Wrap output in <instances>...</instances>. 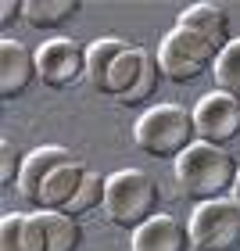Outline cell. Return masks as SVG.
<instances>
[{
  "label": "cell",
  "mask_w": 240,
  "mask_h": 251,
  "mask_svg": "<svg viewBox=\"0 0 240 251\" xmlns=\"http://www.w3.org/2000/svg\"><path fill=\"white\" fill-rule=\"evenodd\" d=\"M237 176H240V165L233 162V154L204 140H197L190 151L176 158V183L197 204L230 198L237 187Z\"/></svg>",
  "instance_id": "6da1fadb"
},
{
  "label": "cell",
  "mask_w": 240,
  "mask_h": 251,
  "mask_svg": "<svg viewBox=\"0 0 240 251\" xmlns=\"http://www.w3.org/2000/svg\"><path fill=\"white\" fill-rule=\"evenodd\" d=\"M133 140L151 158H179L197 144V122L193 111L183 104H158L136 122Z\"/></svg>",
  "instance_id": "7a4b0ae2"
},
{
  "label": "cell",
  "mask_w": 240,
  "mask_h": 251,
  "mask_svg": "<svg viewBox=\"0 0 240 251\" xmlns=\"http://www.w3.org/2000/svg\"><path fill=\"white\" fill-rule=\"evenodd\" d=\"M158 201H162V190L147 173L140 169H122L108 179V194H104V212L108 219L122 226V230H140L144 223H151L158 212Z\"/></svg>",
  "instance_id": "3957f363"
},
{
  "label": "cell",
  "mask_w": 240,
  "mask_h": 251,
  "mask_svg": "<svg viewBox=\"0 0 240 251\" xmlns=\"http://www.w3.org/2000/svg\"><path fill=\"white\" fill-rule=\"evenodd\" d=\"M193 251H240V208L233 198L204 201L190 215Z\"/></svg>",
  "instance_id": "277c9868"
},
{
  "label": "cell",
  "mask_w": 240,
  "mask_h": 251,
  "mask_svg": "<svg viewBox=\"0 0 240 251\" xmlns=\"http://www.w3.org/2000/svg\"><path fill=\"white\" fill-rule=\"evenodd\" d=\"M215 61H219V54L187 29H172L162 40V47H158V65H162L165 79L179 83V86H187L193 79H201L204 72H212Z\"/></svg>",
  "instance_id": "5b68a950"
},
{
  "label": "cell",
  "mask_w": 240,
  "mask_h": 251,
  "mask_svg": "<svg viewBox=\"0 0 240 251\" xmlns=\"http://www.w3.org/2000/svg\"><path fill=\"white\" fill-rule=\"evenodd\" d=\"M193 122H197V140L212 147H226L240 136V100L222 94V90H212L197 100Z\"/></svg>",
  "instance_id": "8992f818"
},
{
  "label": "cell",
  "mask_w": 240,
  "mask_h": 251,
  "mask_svg": "<svg viewBox=\"0 0 240 251\" xmlns=\"http://www.w3.org/2000/svg\"><path fill=\"white\" fill-rule=\"evenodd\" d=\"M40 79L50 90H68L86 75V47H79L68 36H54L36 50Z\"/></svg>",
  "instance_id": "52a82bcc"
},
{
  "label": "cell",
  "mask_w": 240,
  "mask_h": 251,
  "mask_svg": "<svg viewBox=\"0 0 240 251\" xmlns=\"http://www.w3.org/2000/svg\"><path fill=\"white\" fill-rule=\"evenodd\" d=\"M40 79V65H36V50H29L18 40H4L0 43V97L15 100Z\"/></svg>",
  "instance_id": "ba28073f"
},
{
  "label": "cell",
  "mask_w": 240,
  "mask_h": 251,
  "mask_svg": "<svg viewBox=\"0 0 240 251\" xmlns=\"http://www.w3.org/2000/svg\"><path fill=\"white\" fill-rule=\"evenodd\" d=\"M176 29H187L193 36H201L215 54H222L230 47V15L219 7V4H193L179 15V25Z\"/></svg>",
  "instance_id": "9c48e42d"
},
{
  "label": "cell",
  "mask_w": 240,
  "mask_h": 251,
  "mask_svg": "<svg viewBox=\"0 0 240 251\" xmlns=\"http://www.w3.org/2000/svg\"><path fill=\"white\" fill-rule=\"evenodd\" d=\"M0 251H50V237L43 226V215L7 212L0 219Z\"/></svg>",
  "instance_id": "30bf717a"
},
{
  "label": "cell",
  "mask_w": 240,
  "mask_h": 251,
  "mask_svg": "<svg viewBox=\"0 0 240 251\" xmlns=\"http://www.w3.org/2000/svg\"><path fill=\"white\" fill-rule=\"evenodd\" d=\"M190 230L172 215H154L133 233V251H190Z\"/></svg>",
  "instance_id": "8fae6325"
},
{
  "label": "cell",
  "mask_w": 240,
  "mask_h": 251,
  "mask_svg": "<svg viewBox=\"0 0 240 251\" xmlns=\"http://www.w3.org/2000/svg\"><path fill=\"white\" fill-rule=\"evenodd\" d=\"M86 173H90V169L79 162V158H72V162L58 165V169L50 173V179L43 183L36 208H40V212H65V208H68V201H72L75 194H79V187H83Z\"/></svg>",
  "instance_id": "7c38bea8"
},
{
  "label": "cell",
  "mask_w": 240,
  "mask_h": 251,
  "mask_svg": "<svg viewBox=\"0 0 240 251\" xmlns=\"http://www.w3.org/2000/svg\"><path fill=\"white\" fill-rule=\"evenodd\" d=\"M65 162H72V151H65V147H36L32 154H25V169H22L18 194L32 204V208H36L40 190H43V183L50 179V173H54L58 165H65Z\"/></svg>",
  "instance_id": "4fadbf2b"
},
{
  "label": "cell",
  "mask_w": 240,
  "mask_h": 251,
  "mask_svg": "<svg viewBox=\"0 0 240 251\" xmlns=\"http://www.w3.org/2000/svg\"><path fill=\"white\" fill-rule=\"evenodd\" d=\"M79 0H25V25L32 29H58L79 15Z\"/></svg>",
  "instance_id": "5bb4252c"
},
{
  "label": "cell",
  "mask_w": 240,
  "mask_h": 251,
  "mask_svg": "<svg viewBox=\"0 0 240 251\" xmlns=\"http://www.w3.org/2000/svg\"><path fill=\"white\" fill-rule=\"evenodd\" d=\"M122 50H125V40H115V36L97 40V43H90V47H86V79L94 83L97 94L104 90V79L111 72V61H115Z\"/></svg>",
  "instance_id": "9a60e30c"
},
{
  "label": "cell",
  "mask_w": 240,
  "mask_h": 251,
  "mask_svg": "<svg viewBox=\"0 0 240 251\" xmlns=\"http://www.w3.org/2000/svg\"><path fill=\"white\" fill-rule=\"evenodd\" d=\"M43 215V226H47V237H50V251H79L83 244V226L79 219L65 212H40Z\"/></svg>",
  "instance_id": "2e32d148"
},
{
  "label": "cell",
  "mask_w": 240,
  "mask_h": 251,
  "mask_svg": "<svg viewBox=\"0 0 240 251\" xmlns=\"http://www.w3.org/2000/svg\"><path fill=\"white\" fill-rule=\"evenodd\" d=\"M162 79H165V72H162V65H158V54L147 50V54H144V72H140V79L133 83V90L122 97V104H125V108L147 104V100L158 94V83H162Z\"/></svg>",
  "instance_id": "e0dca14e"
},
{
  "label": "cell",
  "mask_w": 240,
  "mask_h": 251,
  "mask_svg": "<svg viewBox=\"0 0 240 251\" xmlns=\"http://www.w3.org/2000/svg\"><path fill=\"white\" fill-rule=\"evenodd\" d=\"M104 194H108V179H100L94 169H90L86 179H83V187H79V194L68 201L65 215H72V219H83L86 212H94V208H100V204H104Z\"/></svg>",
  "instance_id": "ac0fdd59"
},
{
  "label": "cell",
  "mask_w": 240,
  "mask_h": 251,
  "mask_svg": "<svg viewBox=\"0 0 240 251\" xmlns=\"http://www.w3.org/2000/svg\"><path fill=\"white\" fill-rule=\"evenodd\" d=\"M215 90L240 100V40H233L215 61Z\"/></svg>",
  "instance_id": "d6986e66"
},
{
  "label": "cell",
  "mask_w": 240,
  "mask_h": 251,
  "mask_svg": "<svg viewBox=\"0 0 240 251\" xmlns=\"http://www.w3.org/2000/svg\"><path fill=\"white\" fill-rule=\"evenodd\" d=\"M22 169H25V158L18 154V147L4 140L0 144V187L11 190V187H18L22 183Z\"/></svg>",
  "instance_id": "ffe728a7"
},
{
  "label": "cell",
  "mask_w": 240,
  "mask_h": 251,
  "mask_svg": "<svg viewBox=\"0 0 240 251\" xmlns=\"http://www.w3.org/2000/svg\"><path fill=\"white\" fill-rule=\"evenodd\" d=\"M0 18H4V25L11 22H25V4H18V0H4V7H0Z\"/></svg>",
  "instance_id": "44dd1931"
},
{
  "label": "cell",
  "mask_w": 240,
  "mask_h": 251,
  "mask_svg": "<svg viewBox=\"0 0 240 251\" xmlns=\"http://www.w3.org/2000/svg\"><path fill=\"white\" fill-rule=\"evenodd\" d=\"M233 201H237V208H240V176H237V187H233Z\"/></svg>",
  "instance_id": "7402d4cb"
}]
</instances>
